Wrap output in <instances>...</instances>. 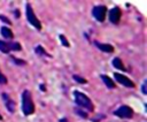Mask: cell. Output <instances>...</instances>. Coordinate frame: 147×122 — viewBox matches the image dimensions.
<instances>
[{"label":"cell","mask_w":147,"mask_h":122,"mask_svg":"<svg viewBox=\"0 0 147 122\" xmlns=\"http://www.w3.org/2000/svg\"><path fill=\"white\" fill-rule=\"evenodd\" d=\"M74 97H75L76 104H77L80 108H86V109L90 110V112L93 110V104H92V101L90 100V98H88L86 94H84V93H82V92H79V91H75V92H74Z\"/></svg>","instance_id":"cell-1"},{"label":"cell","mask_w":147,"mask_h":122,"mask_svg":"<svg viewBox=\"0 0 147 122\" xmlns=\"http://www.w3.org/2000/svg\"><path fill=\"white\" fill-rule=\"evenodd\" d=\"M22 109L25 115H30L34 112V104L32 101L31 93L26 90L22 93Z\"/></svg>","instance_id":"cell-2"},{"label":"cell","mask_w":147,"mask_h":122,"mask_svg":"<svg viewBox=\"0 0 147 122\" xmlns=\"http://www.w3.org/2000/svg\"><path fill=\"white\" fill-rule=\"evenodd\" d=\"M26 18H28L29 23H30V24H32V26H34V28H36V29H38V30H40V29H41L40 21H39V20L37 18V16L34 15L33 9H32V7H31V5H30V3H28V5H26Z\"/></svg>","instance_id":"cell-3"},{"label":"cell","mask_w":147,"mask_h":122,"mask_svg":"<svg viewBox=\"0 0 147 122\" xmlns=\"http://www.w3.org/2000/svg\"><path fill=\"white\" fill-rule=\"evenodd\" d=\"M115 115L122 119H130L133 115V110L129 106H121L118 109L115 110Z\"/></svg>","instance_id":"cell-4"},{"label":"cell","mask_w":147,"mask_h":122,"mask_svg":"<svg viewBox=\"0 0 147 122\" xmlns=\"http://www.w3.org/2000/svg\"><path fill=\"white\" fill-rule=\"evenodd\" d=\"M106 12H107V8L105 6H95L92 10V14H93V16L95 17L96 21L102 22L106 17Z\"/></svg>","instance_id":"cell-5"},{"label":"cell","mask_w":147,"mask_h":122,"mask_svg":"<svg viewBox=\"0 0 147 122\" xmlns=\"http://www.w3.org/2000/svg\"><path fill=\"white\" fill-rule=\"evenodd\" d=\"M114 77H115V79H116L119 84H122V85H124V86H127V87H134V83H133L131 79H129L126 76H124V75H122V74H118V73H115V74H114Z\"/></svg>","instance_id":"cell-6"},{"label":"cell","mask_w":147,"mask_h":122,"mask_svg":"<svg viewBox=\"0 0 147 122\" xmlns=\"http://www.w3.org/2000/svg\"><path fill=\"white\" fill-rule=\"evenodd\" d=\"M121 18V9L118 7H114L109 12V21L114 24H117Z\"/></svg>","instance_id":"cell-7"},{"label":"cell","mask_w":147,"mask_h":122,"mask_svg":"<svg viewBox=\"0 0 147 122\" xmlns=\"http://www.w3.org/2000/svg\"><path fill=\"white\" fill-rule=\"evenodd\" d=\"M94 44H95V46H96L99 49H101L102 52H106V53H113V52H114V47H113L111 45H109V44H101V43H99V41H94Z\"/></svg>","instance_id":"cell-8"},{"label":"cell","mask_w":147,"mask_h":122,"mask_svg":"<svg viewBox=\"0 0 147 122\" xmlns=\"http://www.w3.org/2000/svg\"><path fill=\"white\" fill-rule=\"evenodd\" d=\"M2 97H3V100H5V104H6V106H7V109L9 110V112H15V102L8 97V94L7 93H3L2 94Z\"/></svg>","instance_id":"cell-9"},{"label":"cell","mask_w":147,"mask_h":122,"mask_svg":"<svg viewBox=\"0 0 147 122\" xmlns=\"http://www.w3.org/2000/svg\"><path fill=\"white\" fill-rule=\"evenodd\" d=\"M101 79L103 81V83L106 84L107 87H109V89H114V87H115V83H114L113 79H110L107 75H101Z\"/></svg>","instance_id":"cell-10"},{"label":"cell","mask_w":147,"mask_h":122,"mask_svg":"<svg viewBox=\"0 0 147 122\" xmlns=\"http://www.w3.org/2000/svg\"><path fill=\"white\" fill-rule=\"evenodd\" d=\"M1 35L5 37V38H7V39H11L13 38V32H11V30L9 29V28H7V26H2L1 28Z\"/></svg>","instance_id":"cell-11"},{"label":"cell","mask_w":147,"mask_h":122,"mask_svg":"<svg viewBox=\"0 0 147 122\" xmlns=\"http://www.w3.org/2000/svg\"><path fill=\"white\" fill-rule=\"evenodd\" d=\"M113 66H114L116 69L125 70V67H124V64H123V62H122V60H121L119 58H115V59L113 60Z\"/></svg>","instance_id":"cell-12"},{"label":"cell","mask_w":147,"mask_h":122,"mask_svg":"<svg viewBox=\"0 0 147 122\" xmlns=\"http://www.w3.org/2000/svg\"><path fill=\"white\" fill-rule=\"evenodd\" d=\"M0 51L2 53H9V47H8V43L0 40Z\"/></svg>","instance_id":"cell-13"},{"label":"cell","mask_w":147,"mask_h":122,"mask_svg":"<svg viewBox=\"0 0 147 122\" xmlns=\"http://www.w3.org/2000/svg\"><path fill=\"white\" fill-rule=\"evenodd\" d=\"M8 47H9V49H14V51H20L22 48L18 43H10V44H8Z\"/></svg>","instance_id":"cell-14"},{"label":"cell","mask_w":147,"mask_h":122,"mask_svg":"<svg viewBox=\"0 0 147 122\" xmlns=\"http://www.w3.org/2000/svg\"><path fill=\"white\" fill-rule=\"evenodd\" d=\"M34 51H36V54H38V55H44V56L47 55V53L45 52V49H44L41 46H37Z\"/></svg>","instance_id":"cell-15"},{"label":"cell","mask_w":147,"mask_h":122,"mask_svg":"<svg viewBox=\"0 0 147 122\" xmlns=\"http://www.w3.org/2000/svg\"><path fill=\"white\" fill-rule=\"evenodd\" d=\"M72 78H74V79H75L76 82L80 83V84H85V83H86V79H85V78H83V77H80V76L74 75V76H72Z\"/></svg>","instance_id":"cell-16"},{"label":"cell","mask_w":147,"mask_h":122,"mask_svg":"<svg viewBox=\"0 0 147 122\" xmlns=\"http://www.w3.org/2000/svg\"><path fill=\"white\" fill-rule=\"evenodd\" d=\"M60 40H61V43H62V45H63V46H65V47H69V46H70V44L68 43L67 38H65L63 35H60Z\"/></svg>","instance_id":"cell-17"},{"label":"cell","mask_w":147,"mask_h":122,"mask_svg":"<svg viewBox=\"0 0 147 122\" xmlns=\"http://www.w3.org/2000/svg\"><path fill=\"white\" fill-rule=\"evenodd\" d=\"M76 113H77V114H79L82 117H87V114H86L84 110H80L79 108H77V109H76Z\"/></svg>","instance_id":"cell-18"},{"label":"cell","mask_w":147,"mask_h":122,"mask_svg":"<svg viewBox=\"0 0 147 122\" xmlns=\"http://www.w3.org/2000/svg\"><path fill=\"white\" fill-rule=\"evenodd\" d=\"M7 83V78H6V76H3L2 74H1V71H0V84H6Z\"/></svg>","instance_id":"cell-19"},{"label":"cell","mask_w":147,"mask_h":122,"mask_svg":"<svg viewBox=\"0 0 147 122\" xmlns=\"http://www.w3.org/2000/svg\"><path fill=\"white\" fill-rule=\"evenodd\" d=\"M0 20H1V21H3V22H5V23H7V24H10V21H9L7 17H5L3 15H0Z\"/></svg>","instance_id":"cell-20"},{"label":"cell","mask_w":147,"mask_h":122,"mask_svg":"<svg viewBox=\"0 0 147 122\" xmlns=\"http://www.w3.org/2000/svg\"><path fill=\"white\" fill-rule=\"evenodd\" d=\"M13 60H15V63H17V64H24V62L22 61V60H17V59H15V58H11Z\"/></svg>","instance_id":"cell-21"},{"label":"cell","mask_w":147,"mask_h":122,"mask_svg":"<svg viewBox=\"0 0 147 122\" xmlns=\"http://www.w3.org/2000/svg\"><path fill=\"white\" fill-rule=\"evenodd\" d=\"M141 89H142V93H144V94H146V93H147V90H146V82H144V84H142V87H141Z\"/></svg>","instance_id":"cell-22"},{"label":"cell","mask_w":147,"mask_h":122,"mask_svg":"<svg viewBox=\"0 0 147 122\" xmlns=\"http://www.w3.org/2000/svg\"><path fill=\"white\" fill-rule=\"evenodd\" d=\"M15 16H16V17L20 16V12H18V10H15Z\"/></svg>","instance_id":"cell-23"},{"label":"cell","mask_w":147,"mask_h":122,"mask_svg":"<svg viewBox=\"0 0 147 122\" xmlns=\"http://www.w3.org/2000/svg\"><path fill=\"white\" fill-rule=\"evenodd\" d=\"M40 87H41V90H42V91H45V90H46V89H45V86H44V85H40Z\"/></svg>","instance_id":"cell-24"},{"label":"cell","mask_w":147,"mask_h":122,"mask_svg":"<svg viewBox=\"0 0 147 122\" xmlns=\"http://www.w3.org/2000/svg\"><path fill=\"white\" fill-rule=\"evenodd\" d=\"M60 122H68L67 120H64V119H62V120H60Z\"/></svg>","instance_id":"cell-25"},{"label":"cell","mask_w":147,"mask_h":122,"mask_svg":"<svg viewBox=\"0 0 147 122\" xmlns=\"http://www.w3.org/2000/svg\"><path fill=\"white\" fill-rule=\"evenodd\" d=\"M0 120H2V116H1V115H0Z\"/></svg>","instance_id":"cell-26"}]
</instances>
